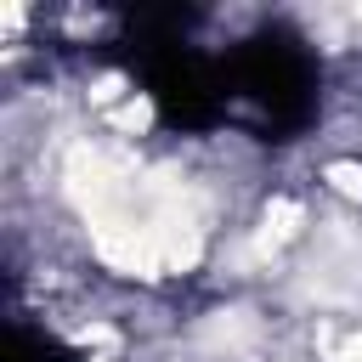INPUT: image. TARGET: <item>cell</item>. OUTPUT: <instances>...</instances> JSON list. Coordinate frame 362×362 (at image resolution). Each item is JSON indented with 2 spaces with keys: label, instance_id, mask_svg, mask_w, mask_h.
Segmentation results:
<instances>
[{
  "label": "cell",
  "instance_id": "1",
  "mask_svg": "<svg viewBox=\"0 0 362 362\" xmlns=\"http://www.w3.org/2000/svg\"><path fill=\"white\" fill-rule=\"evenodd\" d=\"M328 181H334L345 198H362V170H356V164H334V170H328Z\"/></svg>",
  "mask_w": 362,
  "mask_h": 362
},
{
  "label": "cell",
  "instance_id": "2",
  "mask_svg": "<svg viewBox=\"0 0 362 362\" xmlns=\"http://www.w3.org/2000/svg\"><path fill=\"white\" fill-rule=\"evenodd\" d=\"M334 362H362V334H351V339L339 345V356H334Z\"/></svg>",
  "mask_w": 362,
  "mask_h": 362
}]
</instances>
